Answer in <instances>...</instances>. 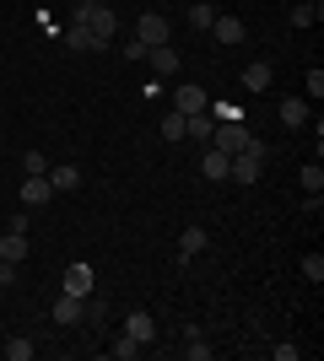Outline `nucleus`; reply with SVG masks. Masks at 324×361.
I'll list each match as a JSON object with an SVG mask.
<instances>
[{
	"label": "nucleus",
	"instance_id": "aec40b11",
	"mask_svg": "<svg viewBox=\"0 0 324 361\" xmlns=\"http://www.w3.org/2000/svg\"><path fill=\"white\" fill-rule=\"evenodd\" d=\"M0 259H16V264H22V259H28V232H6V238H0Z\"/></svg>",
	"mask_w": 324,
	"mask_h": 361
},
{
	"label": "nucleus",
	"instance_id": "1a4fd4ad",
	"mask_svg": "<svg viewBox=\"0 0 324 361\" xmlns=\"http://www.w3.org/2000/svg\"><path fill=\"white\" fill-rule=\"evenodd\" d=\"M238 81H244V92H265L270 81H276V65H270V60H254V65H244Z\"/></svg>",
	"mask_w": 324,
	"mask_h": 361
},
{
	"label": "nucleus",
	"instance_id": "c756f323",
	"mask_svg": "<svg viewBox=\"0 0 324 361\" xmlns=\"http://www.w3.org/2000/svg\"><path fill=\"white\" fill-rule=\"evenodd\" d=\"M297 356H303V345H297V340H281V345H276V361H297Z\"/></svg>",
	"mask_w": 324,
	"mask_h": 361
},
{
	"label": "nucleus",
	"instance_id": "a211bd4d",
	"mask_svg": "<svg viewBox=\"0 0 324 361\" xmlns=\"http://www.w3.org/2000/svg\"><path fill=\"white\" fill-rule=\"evenodd\" d=\"M227 151H216V146H205V157H200V178H227Z\"/></svg>",
	"mask_w": 324,
	"mask_h": 361
},
{
	"label": "nucleus",
	"instance_id": "7ed1b4c3",
	"mask_svg": "<svg viewBox=\"0 0 324 361\" xmlns=\"http://www.w3.org/2000/svg\"><path fill=\"white\" fill-rule=\"evenodd\" d=\"M211 146H216V151H227V157H238V151L260 146V135H248V124H244V119H227V124H216Z\"/></svg>",
	"mask_w": 324,
	"mask_h": 361
},
{
	"label": "nucleus",
	"instance_id": "f03ea898",
	"mask_svg": "<svg viewBox=\"0 0 324 361\" xmlns=\"http://www.w3.org/2000/svg\"><path fill=\"white\" fill-rule=\"evenodd\" d=\"M260 173H265V140H260V146H248V151H238V157L227 162V178L244 183V189H248V183H260Z\"/></svg>",
	"mask_w": 324,
	"mask_h": 361
},
{
	"label": "nucleus",
	"instance_id": "7c9ffc66",
	"mask_svg": "<svg viewBox=\"0 0 324 361\" xmlns=\"http://www.w3.org/2000/svg\"><path fill=\"white\" fill-rule=\"evenodd\" d=\"M0 286H16V259H0Z\"/></svg>",
	"mask_w": 324,
	"mask_h": 361
},
{
	"label": "nucleus",
	"instance_id": "cd10ccee",
	"mask_svg": "<svg viewBox=\"0 0 324 361\" xmlns=\"http://www.w3.org/2000/svg\"><path fill=\"white\" fill-rule=\"evenodd\" d=\"M303 87H308V97H313V103L324 97V71H319V65H313V71L303 75Z\"/></svg>",
	"mask_w": 324,
	"mask_h": 361
},
{
	"label": "nucleus",
	"instance_id": "4468645a",
	"mask_svg": "<svg viewBox=\"0 0 324 361\" xmlns=\"http://www.w3.org/2000/svg\"><path fill=\"white\" fill-rule=\"evenodd\" d=\"M60 44L71 49V54H92V49H97V38H92L87 27H81V22H71V27L60 32Z\"/></svg>",
	"mask_w": 324,
	"mask_h": 361
},
{
	"label": "nucleus",
	"instance_id": "4be33fe9",
	"mask_svg": "<svg viewBox=\"0 0 324 361\" xmlns=\"http://www.w3.org/2000/svg\"><path fill=\"white\" fill-rule=\"evenodd\" d=\"M184 340H189V361H211V345H205V334L200 329H195V324H189V329H184Z\"/></svg>",
	"mask_w": 324,
	"mask_h": 361
},
{
	"label": "nucleus",
	"instance_id": "393cba45",
	"mask_svg": "<svg viewBox=\"0 0 324 361\" xmlns=\"http://www.w3.org/2000/svg\"><path fill=\"white\" fill-rule=\"evenodd\" d=\"M297 270H303V281H313V286H319V281H324V254H303V264H297Z\"/></svg>",
	"mask_w": 324,
	"mask_h": 361
},
{
	"label": "nucleus",
	"instance_id": "0eeeda50",
	"mask_svg": "<svg viewBox=\"0 0 324 361\" xmlns=\"http://www.w3.org/2000/svg\"><path fill=\"white\" fill-rule=\"evenodd\" d=\"M205 108H211L205 87H189V81H184V87H173V114H184V119H189V114H205Z\"/></svg>",
	"mask_w": 324,
	"mask_h": 361
},
{
	"label": "nucleus",
	"instance_id": "ddd939ff",
	"mask_svg": "<svg viewBox=\"0 0 324 361\" xmlns=\"http://www.w3.org/2000/svg\"><path fill=\"white\" fill-rule=\"evenodd\" d=\"M276 114H281V124H287V130H308V97H287Z\"/></svg>",
	"mask_w": 324,
	"mask_h": 361
},
{
	"label": "nucleus",
	"instance_id": "9d476101",
	"mask_svg": "<svg viewBox=\"0 0 324 361\" xmlns=\"http://www.w3.org/2000/svg\"><path fill=\"white\" fill-rule=\"evenodd\" d=\"M211 38L232 49V44H244V38H248V27L238 22V16H216V22H211Z\"/></svg>",
	"mask_w": 324,
	"mask_h": 361
},
{
	"label": "nucleus",
	"instance_id": "c85d7f7f",
	"mask_svg": "<svg viewBox=\"0 0 324 361\" xmlns=\"http://www.w3.org/2000/svg\"><path fill=\"white\" fill-rule=\"evenodd\" d=\"M22 173H49V162H44V151H28V157H22Z\"/></svg>",
	"mask_w": 324,
	"mask_h": 361
},
{
	"label": "nucleus",
	"instance_id": "6ab92c4d",
	"mask_svg": "<svg viewBox=\"0 0 324 361\" xmlns=\"http://www.w3.org/2000/svg\"><path fill=\"white\" fill-rule=\"evenodd\" d=\"M319 16H324L319 0H297L292 6V27H319Z\"/></svg>",
	"mask_w": 324,
	"mask_h": 361
},
{
	"label": "nucleus",
	"instance_id": "dca6fc26",
	"mask_svg": "<svg viewBox=\"0 0 324 361\" xmlns=\"http://www.w3.org/2000/svg\"><path fill=\"white\" fill-rule=\"evenodd\" d=\"M49 183H54V195H76V189H81V167H76V162L54 167V173H49Z\"/></svg>",
	"mask_w": 324,
	"mask_h": 361
},
{
	"label": "nucleus",
	"instance_id": "20e7f679",
	"mask_svg": "<svg viewBox=\"0 0 324 361\" xmlns=\"http://www.w3.org/2000/svg\"><path fill=\"white\" fill-rule=\"evenodd\" d=\"M168 16L162 11H140L136 16V44H146V49H157V44H168Z\"/></svg>",
	"mask_w": 324,
	"mask_h": 361
},
{
	"label": "nucleus",
	"instance_id": "9b49d317",
	"mask_svg": "<svg viewBox=\"0 0 324 361\" xmlns=\"http://www.w3.org/2000/svg\"><path fill=\"white\" fill-rule=\"evenodd\" d=\"M124 334H130V340H140V345H152V340H157V318L136 307V313L124 318Z\"/></svg>",
	"mask_w": 324,
	"mask_h": 361
},
{
	"label": "nucleus",
	"instance_id": "a878e982",
	"mask_svg": "<svg viewBox=\"0 0 324 361\" xmlns=\"http://www.w3.org/2000/svg\"><path fill=\"white\" fill-rule=\"evenodd\" d=\"M108 350H114V361H136V356H140V340H130V334H119V340H114V345H108Z\"/></svg>",
	"mask_w": 324,
	"mask_h": 361
},
{
	"label": "nucleus",
	"instance_id": "bb28decb",
	"mask_svg": "<svg viewBox=\"0 0 324 361\" xmlns=\"http://www.w3.org/2000/svg\"><path fill=\"white\" fill-rule=\"evenodd\" d=\"M32 340H22V334H16V340H6V361H32Z\"/></svg>",
	"mask_w": 324,
	"mask_h": 361
},
{
	"label": "nucleus",
	"instance_id": "39448f33",
	"mask_svg": "<svg viewBox=\"0 0 324 361\" xmlns=\"http://www.w3.org/2000/svg\"><path fill=\"white\" fill-rule=\"evenodd\" d=\"M49 200H54V183H49V173H28V178H22V205H28V211H44Z\"/></svg>",
	"mask_w": 324,
	"mask_h": 361
},
{
	"label": "nucleus",
	"instance_id": "423d86ee",
	"mask_svg": "<svg viewBox=\"0 0 324 361\" xmlns=\"http://www.w3.org/2000/svg\"><path fill=\"white\" fill-rule=\"evenodd\" d=\"M65 291H71V297H92V291H97V275H92V264H87V259L65 264Z\"/></svg>",
	"mask_w": 324,
	"mask_h": 361
},
{
	"label": "nucleus",
	"instance_id": "6e6552de",
	"mask_svg": "<svg viewBox=\"0 0 324 361\" xmlns=\"http://www.w3.org/2000/svg\"><path fill=\"white\" fill-rule=\"evenodd\" d=\"M49 318H54L60 329H71V324H81V318H87V297H71V291H65V297L54 302V307H49Z\"/></svg>",
	"mask_w": 324,
	"mask_h": 361
},
{
	"label": "nucleus",
	"instance_id": "b1692460",
	"mask_svg": "<svg viewBox=\"0 0 324 361\" xmlns=\"http://www.w3.org/2000/svg\"><path fill=\"white\" fill-rule=\"evenodd\" d=\"M184 114H168V119H162V124H157V135H162V140H184Z\"/></svg>",
	"mask_w": 324,
	"mask_h": 361
},
{
	"label": "nucleus",
	"instance_id": "f3484780",
	"mask_svg": "<svg viewBox=\"0 0 324 361\" xmlns=\"http://www.w3.org/2000/svg\"><path fill=\"white\" fill-rule=\"evenodd\" d=\"M211 135H216V119H211V114H189L184 140H200V146H211Z\"/></svg>",
	"mask_w": 324,
	"mask_h": 361
},
{
	"label": "nucleus",
	"instance_id": "2eb2a0df",
	"mask_svg": "<svg viewBox=\"0 0 324 361\" xmlns=\"http://www.w3.org/2000/svg\"><path fill=\"white\" fill-rule=\"evenodd\" d=\"M146 60H152V71H157V75H179V49H173V44L146 49Z\"/></svg>",
	"mask_w": 324,
	"mask_h": 361
},
{
	"label": "nucleus",
	"instance_id": "5701e85b",
	"mask_svg": "<svg viewBox=\"0 0 324 361\" xmlns=\"http://www.w3.org/2000/svg\"><path fill=\"white\" fill-rule=\"evenodd\" d=\"M211 22H216V11L205 6V0H195V6H189V27H195V32H211Z\"/></svg>",
	"mask_w": 324,
	"mask_h": 361
},
{
	"label": "nucleus",
	"instance_id": "412c9836",
	"mask_svg": "<svg viewBox=\"0 0 324 361\" xmlns=\"http://www.w3.org/2000/svg\"><path fill=\"white\" fill-rule=\"evenodd\" d=\"M297 183H303V195H324V167L308 162L303 173H297Z\"/></svg>",
	"mask_w": 324,
	"mask_h": 361
},
{
	"label": "nucleus",
	"instance_id": "f8f14e48",
	"mask_svg": "<svg viewBox=\"0 0 324 361\" xmlns=\"http://www.w3.org/2000/svg\"><path fill=\"white\" fill-rule=\"evenodd\" d=\"M205 243H211V232H205V226H184V232H179V259H195V254H205Z\"/></svg>",
	"mask_w": 324,
	"mask_h": 361
},
{
	"label": "nucleus",
	"instance_id": "f257e3e1",
	"mask_svg": "<svg viewBox=\"0 0 324 361\" xmlns=\"http://www.w3.org/2000/svg\"><path fill=\"white\" fill-rule=\"evenodd\" d=\"M71 22H81V27L92 32V38H97V49H108V44H114V32H119V16L108 11L103 0H81Z\"/></svg>",
	"mask_w": 324,
	"mask_h": 361
}]
</instances>
